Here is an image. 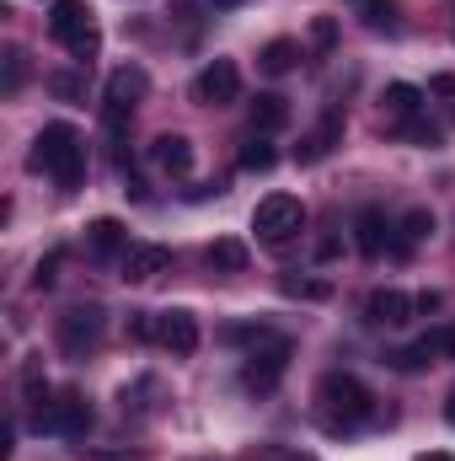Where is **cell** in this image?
<instances>
[{
	"mask_svg": "<svg viewBox=\"0 0 455 461\" xmlns=\"http://www.w3.org/2000/svg\"><path fill=\"white\" fill-rule=\"evenodd\" d=\"M295 59H300V43H290V38H273V43L263 49V59H257V65H263L268 76H290V70H295Z\"/></svg>",
	"mask_w": 455,
	"mask_h": 461,
	"instance_id": "24",
	"label": "cell"
},
{
	"mask_svg": "<svg viewBox=\"0 0 455 461\" xmlns=\"http://www.w3.org/2000/svg\"><path fill=\"white\" fill-rule=\"evenodd\" d=\"M22 81H27V54L11 49V54H5V92H16Z\"/></svg>",
	"mask_w": 455,
	"mask_h": 461,
	"instance_id": "31",
	"label": "cell"
},
{
	"mask_svg": "<svg viewBox=\"0 0 455 461\" xmlns=\"http://www.w3.org/2000/svg\"><path fill=\"white\" fill-rule=\"evenodd\" d=\"M429 236H434V215H429V210H407V215L391 226V252L407 258V252H413L418 241H429Z\"/></svg>",
	"mask_w": 455,
	"mask_h": 461,
	"instance_id": "16",
	"label": "cell"
},
{
	"mask_svg": "<svg viewBox=\"0 0 455 461\" xmlns=\"http://www.w3.org/2000/svg\"><path fill=\"white\" fill-rule=\"evenodd\" d=\"M445 419H451V424H455V392H451V397H445Z\"/></svg>",
	"mask_w": 455,
	"mask_h": 461,
	"instance_id": "37",
	"label": "cell"
},
{
	"mask_svg": "<svg viewBox=\"0 0 455 461\" xmlns=\"http://www.w3.org/2000/svg\"><path fill=\"white\" fill-rule=\"evenodd\" d=\"M22 392H27V402H32V408H43V402H49V381H43V359H27V365H22Z\"/></svg>",
	"mask_w": 455,
	"mask_h": 461,
	"instance_id": "27",
	"label": "cell"
},
{
	"mask_svg": "<svg viewBox=\"0 0 455 461\" xmlns=\"http://www.w3.org/2000/svg\"><path fill=\"white\" fill-rule=\"evenodd\" d=\"M380 103H386V113H391V118H418V103H424V92H418V86H407V81H391Z\"/></svg>",
	"mask_w": 455,
	"mask_h": 461,
	"instance_id": "23",
	"label": "cell"
},
{
	"mask_svg": "<svg viewBox=\"0 0 455 461\" xmlns=\"http://www.w3.org/2000/svg\"><path fill=\"white\" fill-rule=\"evenodd\" d=\"M429 92H434V97H455V76H434Z\"/></svg>",
	"mask_w": 455,
	"mask_h": 461,
	"instance_id": "35",
	"label": "cell"
},
{
	"mask_svg": "<svg viewBox=\"0 0 455 461\" xmlns=\"http://www.w3.org/2000/svg\"><path fill=\"white\" fill-rule=\"evenodd\" d=\"M284 295H300V301H327L333 285L327 279H284Z\"/></svg>",
	"mask_w": 455,
	"mask_h": 461,
	"instance_id": "29",
	"label": "cell"
},
{
	"mask_svg": "<svg viewBox=\"0 0 455 461\" xmlns=\"http://www.w3.org/2000/svg\"><path fill=\"white\" fill-rule=\"evenodd\" d=\"M311 43L327 54V49L338 43V22H333V16H317V22H311Z\"/></svg>",
	"mask_w": 455,
	"mask_h": 461,
	"instance_id": "30",
	"label": "cell"
},
{
	"mask_svg": "<svg viewBox=\"0 0 455 461\" xmlns=\"http://www.w3.org/2000/svg\"><path fill=\"white\" fill-rule=\"evenodd\" d=\"M150 161H156L166 177H188V167H193V140H188V134H161V140H150Z\"/></svg>",
	"mask_w": 455,
	"mask_h": 461,
	"instance_id": "13",
	"label": "cell"
},
{
	"mask_svg": "<svg viewBox=\"0 0 455 461\" xmlns=\"http://www.w3.org/2000/svg\"><path fill=\"white\" fill-rule=\"evenodd\" d=\"M32 172H49L59 188H76L86 172V140L70 123H49L32 145Z\"/></svg>",
	"mask_w": 455,
	"mask_h": 461,
	"instance_id": "2",
	"label": "cell"
},
{
	"mask_svg": "<svg viewBox=\"0 0 455 461\" xmlns=\"http://www.w3.org/2000/svg\"><path fill=\"white\" fill-rule=\"evenodd\" d=\"M129 339L134 344H161V312H129Z\"/></svg>",
	"mask_w": 455,
	"mask_h": 461,
	"instance_id": "26",
	"label": "cell"
},
{
	"mask_svg": "<svg viewBox=\"0 0 455 461\" xmlns=\"http://www.w3.org/2000/svg\"><path fill=\"white\" fill-rule=\"evenodd\" d=\"M418 461H451V456H440V451H434V456H418Z\"/></svg>",
	"mask_w": 455,
	"mask_h": 461,
	"instance_id": "38",
	"label": "cell"
},
{
	"mask_svg": "<svg viewBox=\"0 0 455 461\" xmlns=\"http://www.w3.org/2000/svg\"><path fill=\"white\" fill-rule=\"evenodd\" d=\"M215 5H241V0H215Z\"/></svg>",
	"mask_w": 455,
	"mask_h": 461,
	"instance_id": "40",
	"label": "cell"
},
{
	"mask_svg": "<svg viewBox=\"0 0 455 461\" xmlns=\"http://www.w3.org/2000/svg\"><path fill=\"white\" fill-rule=\"evenodd\" d=\"M161 348H172L177 359H188L199 348V317L193 312H161Z\"/></svg>",
	"mask_w": 455,
	"mask_h": 461,
	"instance_id": "12",
	"label": "cell"
},
{
	"mask_svg": "<svg viewBox=\"0 0 455 461\" xmlns=\"http://www.w3.org/2000/svg\"><path fill=\"white\" fill-rule=\"evenodd\" d=\"M375 413V397H370V386L359 381V375H322V386H317V419H322V429H333V435H348V429H359L364 419Z\"/></svg>",
	"mask_w": 455,
	"mask_h": 461,
	"instance_id": "1",
	"label": "cell"
},
{
	"mask_svg": "<svg viewBox=\"0 0 455 461\" xmlns=\"http://www.w3.org/2000/svg\"><path fill=\"white\" fill-rule=\"evenodd\" d=\"M338 140H343V113H327L311 134H306V140H300V150H295V156H300V167H317L322 156H333V145H338Z\"/></svg>",
	"mask_w": 455,
	"mask_h": 461,
	"instance_id": "14",
	"label": "cell"
},
{
	"mask_svg": "<svg viewBox=\"0 0 455 461\" xmlns=\"http://www.w3.org/2000/svg\"><path fill=\"white\" fill-rule=\"evenodd\" d=\"M273 161H279V150H273V140H268V134H252V140L241 145V156H236V167H241V172H273Z\"/></svg>",
	"mask_w": 455,
	"mask_h": 461,
	"instance_id": "21",
	"label": "cell"
},
{
	"mask_svg": "<svg viewBox=\"0 0 455 461\" xmlns=\"http://www.w3.org/2000/svg\"><path fill=\"white\" fill-rule=\"evenodd\" d=\"M306 226V204L295 199V194H268V199H257V210H252V230L273 247V252H284L295 236Z\"/></svg>",
	"mask_w": 455,
	"mask_h": 461,
	"instance_id": "4",
	"label": "cell"
},
{
	"mask_svg": "<svg viewBox=\"0 0 455 461\" xmlns=\"http://www.w3.org/2000/svg\"><path fill=\"white\" fill-rule=\"evenodd\" d=\"M54 333H59V348H65L70 359H86L92 348L103 344V312H97V306H70Z\"/></svg>",
	"mask_w": 455,
	"mask_h": 461,
	"instance_id": "8",
	"label": "cell"
},
{
	"mask_svg": "<svg viewBox=\"0 0 455 461\" xmlns=\"http://www.w3.org/2000/svg\"><path fill=\"white\" fill-rule=\"evenodd\" d=\"M236 97H241V70H236V59H210V65L199 70V81H193V103L226 108Z\"/></svg>",
	"mask_w": 455,
	"mask_h": 461,
	"instance_id": "9",
	"label": "cell"
},
{
	"mask_svg": "<svg viewBox=\"0 0 455 461\" xmlns=\"http://www.w3.org/2000/svg\"><path fill=\"white\" fill-rule=\"evenodd\" d=\"M413 312H418V301L402 295V290H375V295L364 301V322H375V328H402Z\"/></svg>",
	"mask_w": 455,
	"mask_h": 461,
	"instance_id": "11",
	"label": "cell"
},
{
	"mask_svg": "<svg viewBox=\"0 0 455 461\" xmlns=\"http://www.w3.org/2000/svg\"><path fill=\"white\" fill-rule=\"evenodd\" d=\"M284 370H290V339H284V333H268L263 344H252V354H246L241 386H246L252 397H268V392L284 381Z\"/></svg>",
	"mask_w": 455,
	"mask_h": 461,
	"instance_id": "5",
	"label": "cell"
},
{
	"mask_svg": "<svg viewBox=\"0 0 455 461\" xmlns=\"http://www.w3.org/2000/svg\"><path fill=\"white\" fill-rule=\"evenodd\" d=\"M145 92H150V76H145L139 65H123V70H113V76H108V103H103V123H108V134H118V129H123L129 108H134Z\"/></svg>",
	"mask_w": 455,
	"mask_h": 461,
	"instance_id": "7",
	"label": "cell"
},
{
	"mask_svg": "<svg viewBox=\"0 0 455 461\" xmlns=\"http://www.w3.org/2000/svg\"><path fill=\"white\" fill-rule=\"evenodd\" d=\"M429 339H434V348H440V359H455V322H445V328H434Z\"/></svg>",
	"mask_w": 455,
	"mask_h": 461,
	"instance_id": "33",
	"label": "cell"
},
{
	"mask_svg": "<svg viewBox=\"0 0 455 461\" xmlns=\"http://www.w3.org/2000/svg\"><path fill=\"white\" fill-rule=\"evenodd\" d=\"M407 134H413L418 145H440V129H434V123H407Z\"/></svg>",
	"mask_w": 455,
	"mask_h": 461,
	"instance_id": "34",
	"label": "cell"
},
{
	"mask_svg": "<svg viewBox=\"0 0 455 461\" xmlns=\"http://www.w3.org/2000/svg\"><path fill=\"white\" fill-rule=\"evenodd\" d=\"M451 32H455V0H451Z\"/></svg>",
	"mask_w": 455,
	"mask_h": 461,
	"instance_id": "39",
	"label": "cell"
},
{
	"mask_svg": "<svg viewBox=\"0 0 455 461\" xmlns=\"http://www.w3.org/2000/svg\"><path fill=\"white\" fill-rule=\"evenodd\" d=\"M386 359H391V365H397V370H424V365H434V359H440V348H434V339H429V333H424V339H418V344L397 348V354H386Z\"/></svg>",
	"mask_w": 455,
	"mask_h": 461,
	"instance_id": "25",
	"label": "cell"
},
{
	"mask_svg": "<svg viewBox=\"0 0 455 461\" xmlns=\"http://www.w3.org/2000/svg\"><path fill=\"white\" fill-rule=\"evenodd\" d=\"M86 461H129V456H123V451H92Z\"/></svg>",
	"mask_w": 455,
	"mask_h": 461,
	"instance_id": "36",
	"label": "cell"
},
{
	"mask_svg": "<svg viewBox=\"0 0 455 461\" xmlns=\"http://www.w3.org/2000/svg\"><path fill=\"white\" fill-rule=\"evenodd\" d=\"M284 123H290V103H284V97L263 92V97L252 103V129H257V134H273V129H284Z\"/></svg>",
	"mask_w": 455,
	"mask_h": 461,
	"instance_id": "19",
	"label": "cell"
},
{
	"mask_svg": "<svg viewBox=\"0 0 455 461\" xmlns=\"http://www.w3.org/2000/svg\"><path fill=\"white\" fill-rule=\"evenodd\" d=\"M49 92H54L59 103H81V97H86V81L70 76V70H59V76H49Z\"/></svg>",
	"mask_w": 455,
	"mask_h": 461,
	"instance_id": "28",
	"label": "cell"
},
{
	"mask_svg": "<svg viewBox=\"0 0 455 461\" xmlns=\"http://www.w3.org/2000/svg\"><path fill=\"white\" fill-rule=\"evenodd\" d=\"M49 32L86 65V59H97V49H103V32H97V22H92V5L86 0H54V11H49Z\"/></svg>",
	"mask_w": 455,
	"mask_h": 461,
	"instance_id": "3",
	"label": "cell"
},
{
	"mask_svg": "<svg viewBox=\"0 0 455 461\" xmlns=\"http://www.w3.org/2000/svg\"><path fill=\"white\" fill-rule=\"evenodd\" d=\"M123 226L118 221H92V230H86V247H92V258H113V252H123Z\"/></svg>",
	"mask_w": 455,
	"mask_h": 461,
	"instance_id": "22",
	"label": "cell"
},
{
	"mask_svg": "<svg viewBox=\"0 0 455 461\" xmlns=\"http://www.w3.org/2000/svg\"><path fill=\"white\" fill-rule=\"evenodd\" d=\"M156 408H161V375H139V381H129V386H123V413L150 419Z\"/></svg>",
	"mask_w": 455,
	"mask_h": 461,
	"instance_id": "17",
	"label": "cell"
},
{
	"mask_svg": "<svg viewBox=\"0 0 455 461\" xmlns=\"http://www.w3.org/2000/svg\"><path fill=\"white\" fill-rule=\"evenodd\" d=\"M166 268H172V252L156 247V241H139V247L123 252V279H129V285H150V279H161Z\"/></svg>",
	"mask_w": 455,
	"mask_h": 461,
	"instance_id": "10",
	"label": "cell"
},
{
	"mask_svg": "<svg viewBox=\"0 0 455 461\" xmlns=\"http://www.w3.org/2000/svg\"><path fill=\"white\" fill-rule=\"evenodd\" d=\"M370 32H397V0H348Z\"/></svg>",
	"mask_w": 455,
	"mask_h": 461,
	"instance_id": "18",
	"label": "cell"
},
{
	"mask_svg": "<svg viewBox=\"0 0 455 461\" xmlns=\"http://www.w3.org/2000/svg\"><path fill=\"white\" fill-rule=\"evenodd\" d=\"M32 424H38V435H86L92 429V402L81 392H59L54 402L38 408Z\"/></svg>",
	"mask_w": 455,
	"mask_h": 461,
	"instance_id": "6",
	"label": "cell"
},
{
	"mask_svg": "<svg viewBox=\"0 0 455 461\" xmlns=\"http://www.w3.org/2000/svg\"><path fill=\"white\" fill-rule=\"evenodd\" d=\"M54 274H59V252H49V258L32 268V285H38V290H49V285H54Z\"/></svg>",
	"mask_w": 455,
	"mask_h": 461,
	"instance_id": "32",
	"label": "cell"
},
{
	"mask_svg": "<svg viewBox=\"0 0 455 461\" xmlns=\"http://www.w3.org/2000/svg\"><path fill=\"white\" fill-rule=\"evenodd\" d=\"M353 241H359L364 258H380L386 241H391V221H386L380 210H359V221H353Z\"/></svg>",
	"mask_w": 455,
	"mask_h": 461,
	"instance_id": "15",
	"label": "cell"
},
{
	"mask_svg": "<svg viewBox=\"0 0 455 461\" xmlns=\"http://www.w3.org/2000/svg\"><path fill=\"white\" fill-rule=\"evenodd\" d=\"M210 268L215 274H241L246 268V241H236V236H220V241H210Z\"/></svg>",
	"mask_w": 455,
	"mask_h": 461,
	"instance_id": "20",
	"label": "cell"
}]
</instances>
